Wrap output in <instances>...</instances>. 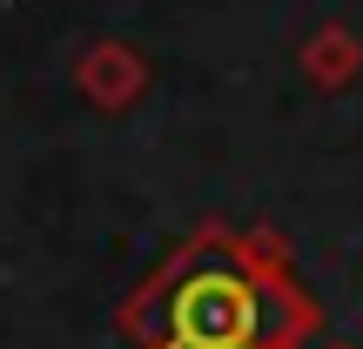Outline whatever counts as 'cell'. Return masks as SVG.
I'll return each mask as SVG.
<instances>
[{
  "instance_id": "obj_1",
  "label": "cell",
  "mask_w": 363,
  "mask_h": 349,
  "mask_svg": "<svg viewBox=\"0 0 363 349\" xmlns=\"http://www.w3.org/2000/svg\"><path fill=\"white\" fill-rule=\"evenodd\" d=\"M323 309L269 222H195L115 309L128 349H303Z\"/></svg>"
},
{
  "instance_id": "obj_4",
  "label": "cell",
  "mask_w": 363,
  "mask_h": 349,
  "mask_svg": "<svg viewBox=\"0 0 363 349\" xmlns=\"http://www.w3.org/2000/svg\"><path fill=\"white\" fill-rule=\"evenodd\" d=\"M330 349H350V343H330Z\"/></svg>"
},
{
  "instance_id": "obj_3",
  "label": "cell",
  "mask_w": 363,
  "mask_h": 349,
  "mask_svg": "<svg viewBox=\"0 0 363 349\" xmlns=\"http://www.w3.org/2000/svg\"><path fill=\"white\" fill-rule=\"evenodd\" d=\"M296 67L310 74V88H323V94H343V88H350V81L363 74V40H357L343 21H323V27H310V34H303V47H296Z\"/></svg>"
},
{
  "instance_id": "obj_2",
  "label": "cell",
  "mask_w": 363,
  "mask_h": 349,
  "mask_svg": "<svg viewBox=\"0 0 363 349\" xmlns=\"http://www.w3.org/2000/svg\"><path fill=\"white\" fill-rule=\"evenodd\" d=\"M74 88L88 94V108H101V115H121V108H135L142 101V88H148V61H142V47H128V40H88L81 47V61H74Z\"/></svg>"
}]
</instances>
